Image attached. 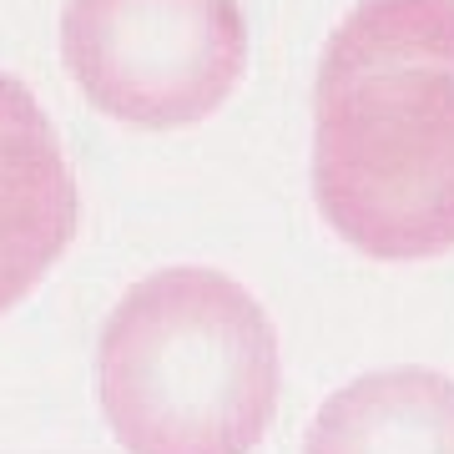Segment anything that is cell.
<instances>
[{
	"label": "cell",
	"mask_w": 454,
	"mask_h": 454,
	"mask_svg": "<svg viewBox=\"0 0 454 454\" xmlns=\"http://www.w3.org/2000/svg\"><path fill=\"white\" fill-rule=\"evenodd\" d=\"M82 227V187L26 82L0 71V313L26 303Z\"/></svg>",
	"instance_id": "277c9868"
},
{
	"label": "cell",
	"mask_w": 454,
	"mask_h": 454,
	"mask_svg": "<svg viewBox=\"0 0 454 454\" xmlns=\"http://www.w3.org/2000/svg\"><path fill=\"white\" fill-rule=\"evenodd\" d=\"M283 394L262 303L217 268L137 278L97 339V399L127 454H253Z\"/></svg>",
	"instance_id": "7a4b0ae2"
},
{
	"label": "cell",
	"mask_w": 454,
	"mask_h": 454,
	"mask_svg": "<svg viewBox=\"0 0 454 454\" xmlns=\"http://www.w3.org/2000/svg\"><path fill=\"white\" fill-rule=\"evenodd\" d=\"M61 61L101 116L177 131L238 91L247 20L238 0H66Z\"/></svg>",
	"instance_id": "3957f363"
},
{
	"label": "cell",
	"mask_w": 454,
	"mask_h": 454,
	"mask_svg": "<svg viewBox=\"0 0 454 454\" xmlns=\"http://www.w3.org/2000/svg\"><path fill=\"white\" fill-rule=\"evenodd\" d=\"M313 202L373 262L454 247V0H358L328 35Z\"/></svg>",
	"instance_id": "6da1fadb"
},
{
	"label": "cell",
	"mask_w": 454,
	"mask_h": 454,
	"mask_svg": "<svg viewBox=\"0 0 454 454\" xmlns=\"http://www.w3.org/2000/svg\"><path fill=\"white\" fill-rule=\"evenodd\" d=\"M303 454H454V379L424 364L358 373L318 404Z\"/></svg>",
	"instance_id": "5b68a950"
}]
</instances>
